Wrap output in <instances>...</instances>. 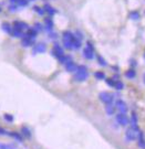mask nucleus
<instances>
[{
  "label": "nucleus",
  "mask_w": 145,
  "mask_h": 149,
  "mask_svg": "<svg viewBox=\"0 0 145 149\" xmlns=\"http://www.w3.org/2000/svg\"><path fill=\"white\" fill-rule=\"evenodd\" d=\"M89 76V73H87V66L84 65H79L77 71H75V75L74 78L78 81V82H84Z\"/></svg>",
  "instance_id": "1"
},
{
  "label": "nucleus",
  "mask_w": 145,
  "mask_h": 149,
  "mask_svg": "<svg viewBox=\"0 0 145 149\" xmlns=\"http://www.w3.org/2000/svg\"><path fill=\"white\" fill-rule=\"evenodd\" d=\"M75 40V36L70 31L63 32V45L65 49H73V41Z\"/></svg>",
  "instance_id": "2"
},
{
  "label": "nucleus",
  "mask_w": 145,
  "mask_h": 149,
  "mask_svg": "<svg viewBox=\"0 0 145 149\" xmlns=\"http://www.w3.org/2000/svg\"><path fill=\"white\" fill-rule=\"evenodd\" d=\"M140 128H133L129 127L125 131V139L126 142H134L135 139H138V133H140Z\"/></svg>",
  "instance_id": "3"
},
{
  "label": "nucleus",
  "mask_w": 145,
  "mask_h": 149,
  "mask_svg": "<svg viewBox=\"0 0 145 149\" xmlns=\"http://www.w3.org/2000/svg\"><path fill=\"white\" fill-rule=\"evenodd\" d=\"M99 98L101 100L102 103L104 104H113V100H114V95L111 94L109 92H101L100 95H99Z\"/></svg>",
  "instance_id": "4"
},
{
  "label": "nucleus",
  "mask_w": 145,
  "mask_h": 149,
  "mask_svg": "<svg viewBox=\"0 0 145 149\" xmlns=\"http://www.w3.org/2000/svg\"><path fill=\"white\" fill-rule=\"evenodd\" d=\"M83 57L87 60H92L94 57V48H93L91 42L87 43V47L83 50Z\"/></svg>",
  "instance_id": "5"
},
{
  "label": "nucleus",
  "mask_w": 145,
  "mask_h": 149,
  "mask_svg": "<svg viewBox=\"0 0 145 149\" xmlns=\"http://www.w3.org/2000/svg\"><path fill=\"white\" fill-rule=\"evenodd\" d=\"M116 121H117V124L121 125V126H127L129 123H130V119H129V117L126 116V114L120 113L116 115Z\"/></svg>",
  "instance_id": "6"
},
{
  "label": "nucleus",
  "mask_w": 145,
  "mask_h": 149,
  "mask_svg": "<svg viewBox=\"0 0 145 149\" xmlns=\"http://www.w3.org/2000/svg\"><path fill=\"white\" fill-rule=\"evenodd\" d=\"M115 107H116V109L122 114H126L127 113V111H129L126 103H125L124 100H122V99H117V100H116L115 102Z\"/></svg>",
  "instance_id": "7"
},
{
  "label": "nucleus",
  "mask_w": 145,
  "mask_h": 149,
  "mask_svg": "<svg viewBox=\"0 0 145 149\" xmlns=\"http://www.w3.org/2000/svg\"><path fill=\"white\" fill-rule=\"evenodd\" d=\"M52 54L57 57V59H59V57L64 55V51H63V49L60 47V44L54 43V44H53V49H52Z\"/></svg>",
  "instance_id": "8"
},
{
  "label": "nucleus",
  "mask_w": 145,
  "mask_h": 149,
  "mask_svg": "<svg viewBox=\"0 0 145 149\" xmlns=\"http://www.w3.org/2000/svg\"><path fill=\"white\" fill-rule=\"evenodd\" d=\"M64 65H65V70L68 72H71V73H73V72L75 73L77 69H78V65L74 63L73 61H69V62H66Z\"/></svg>",
  "instance_id": "9"
},
{
  "label": "nucleus",
  "mask_w": 145,
  "mask_h": 149,
  "mask_svg": "<svg viewBox=\"0 0 145 149\" xmlns=\"http://www.w3.org/2000/svg\"><path fill=\"white\" fill-rule=\"evenodd\" d=\"M14 28L15 29H18V30H28L29 29V26L26 23V22H22V21H16L14 23Z\"/></svg>",
  "instance_id": "10"
},
{
  "label": "nucleus",
  "mask_w": 145,
  "mask_h": 149,
  "mask_svg": "<svg viewBox=\"0 0 145 149\" xmlns=\"http://www.w3.org/2000/svg\"><path fill=\"white\" fill-rule=\"evenodd\" d=\"M45 51H47V47L43 43H39V44L35 45V48H33V53L35 54L36 53H44Z\"/></svg>",
  "instance_id": "11"
},
{
  "label": "nucleus",
  "mask_w": 145,
  "mask_h": 149,
  "mask_svg": "<svg viewBox=\"0 0 145 149\" xmlns=\"http://www.w3.org/2000/svg\"><path fill=\"white\" fill-rule=\"evenodd\" d=\"M21 44L23 45V47H26V48L31 47V45L33 44V39H31V38H28V36H23V38H22V41H21Z\"/></svg>",
  "instance_id": "12"
},
{
  "label": "nucleus",
  "mask_w": 145,
  "mask_h": 149,
  "mask_svg": "<svg viewBox=\"0 0 145 149\" xmlns=\"http://www.w3.org/2000/svg\"><path fill=\"white\" fill-rule=\"evenodd\" d=\"M131 127L138 128V115H136V113H132V115H131Z\"/></svg>",
  "instance_id": "13"
},
{
  "label": "nucleus",
  "mask_w": 145,
  "mask_h": 149,
  "mask_svg": "<svg viewBox=\"0 0 145 149\" xmlns=\"http://www.w3.org/2000/svg\"><path fill=\"white\" fill-rule=\"evenodd\" d=\"M9 136H11L14 139H16L18 142H22L23 140V136L21 134H18V133H16V131H12V133H9Z\"/></svg>",
  "instance_id": "14"
},
{
  "label": "nucleus",
  "mask_w": 145,
  "mask_h": 149,
  "mask_svg": "<svg viewBox=\"0 0 145 149\" xmlns=\"http://www.w3.org/2000/svg\"><path fill=\"white\" fill-rule=\"evenodd\" d=\"M37 33H38V31H37L35 28H32V29H28V31H27V33H26L24 36H28V38H31V39L35 40V38L37 36Z\"/></svg>",
  "instance_id": "15"
},
{
  "label": "nucleus",
  "mask_w": 145,
  "mask_h": 149,
  "mask_svg": "<svg viewBox=\"0 0 145 149\" xmlns=\"http://www.w3.org/2000/svg\"><path fill=\"white\" fill-rule=\"evenodd\" d=\"M115 108L116 107L113 105V104H108L106 105V107H105V112H106V114L108 115H113V114L115 113Z\"/></svg>",
  "instance_id": "16"
},
{
  "label": "nucleus",
  "mask_w": 145,
  "mask_h": 149,
  "mask_svg": "<svg viewBox=\"0 0 145 149\" xmlns=\"http://www.w3.org/2000/svg\"><path fill=\"white\" fill-rule=\"evenodd\" d=\"M2 30L5 31V32H7V33H9V34H12V31H14V28L9 24V23H7V22H5V23H2Z\"/></svg>",
  "instance_id": "17"
},
{
  "label": "nucleus",
  "mask_w": 145,
  "mask_h": 149,
  "mask_svg": "<svg viewBox=\"0 0 145 149\" xmlns=\"http://www.w3.org/2000/svg\"><path fill=\"white\" fill-rule=\"evenodd\" d=\"M21 135L23 137H26V138H31V130H30L28 127H26V126H23L21 128Z\"/></svg>",
  "instance_id": "18"
},
{
  "label": "nucleus",
  "mask_w": 145,
  "mask_h": 149,
  "mask_svg": "<svg viewBox=\"0 0 145 149\" xmlns=\"http://www.w3.org/2000/svg\"><path fill=\"white\" fill-rule=\"evenodd\" d=\"M43 8H44V10H45V12H47V13H49L50 16H53V14H56V12H57V11H56V9H54L53 7H51L50 5H48V3H47V5H44Z\"/></svg>",
  "instance_id": "19"
},
{
  "label": "nucleus",
  "mask_w": 145,
  "mask_h": 149,
  "mask_svg": "<svg viewBox=\"0 0 145 149\" xmlns=\"http://www.w3.org/2000/svg\"><path fill=\"white\" fill-rule=\"evenodd\" d=\"M0 149H18V147L14 144H3L0 142Z\"/></svg>",
  "instance_id": "20"
},
{
  "label": "nucleus",
  "mask_w": 145,
  "mask_h": 149,
  "mask_svg": "<svg viewBox=\"0 0 145 149\" xmlns=\"http://www.w3.org/2000/svg\"><path fill=\"white\" fill-rule=\"evenodd\" d=\"M44 23H45L47 30L52 31V28H53V21H52V19H51V18H45V19H44Z\"/></svg>",
  "instance_id": "21"
},
{
  "label": "nucleus",
  "mask_w": 145,
  "mask_h": 149,
  "mask_svg": "<svg viewBox=\"0 0 145 149\" xmlns=\"http://www.w3.org/2000/svg\"><path fill=\"white\" fill-rule=\"evenodd\" d=\"M135 75H136V73H135V71H134L133 69H131V70L125 72V76L127 78H135Z\"/></svg>",
  "instance_id": "22"
},
{
  "label": "nucleus",
  "mask_w": 145,
  "mask_h": 149,
  "mask_svg": "<svg viewBox=\"0 0 145 149\" xmlns=\"http://www.w3.org/2000/svg\"><path fill=\"white\" fill-rule=\"evenodd\" d=\"M12 34H14V36H16V38H23V36H24L21 30H18V29H15V28H14V31H12Z\"/></svg>",
  "instance_id": "23"
},
{
  "label": "nucleus",
  "mask_w": 145,
  "mask_h": 149,
  "mask_svg": "<svg viewBox=\"0 0 145 149\" xmlns=\"http://www.w3.org/2000/svg\"><path fill=\"white\" fill-rule=\"evenodd\" d=\"M59 60V62L60 63H62V64H65L66 62H69V61H71V57H68V55H63V57H59L58 59Z\"/></svg>",
  "instance_id": "24"
},
{
  "label": "nucleus",
  "mask_w": 145,
  "mask_h": 149,
  "mask_svg": "<svg viewBox=\"0 0 145 149\" xmlns=\"http://www.w3.org/2000/svg\"><path fill=\"white\" fill-rule=\"evenodd\" d=\"M80 48H81V40L75 36V40L73 41V49L78 50V49H80Z\"/></svg>",
  "instance_id": "25"
},
{
  "label": "nucleus",
  "mask_w": 145,
  "mask_h": 149,
  "mask_svg": "<svg viewBox=\"0 0 145 149\" xmlns=\"http://www.w3.org/2000/svg\"><path fill=\"white\" fill-rule=\"evenodd\" d=\"M94 76L95 78H98V80H104V78H105V74H104V72L98 71L94 73Z\"/></svg>",
  "instance_id": "26"
},
{
  "label": "nucleus",
  "mask_w": 145,
  "mask_h": 149,
  "mask_svg": "<svg viewBox=\"0 0 145 149\" xmlns=\"http://www.w3.org/2000/svg\"><path fill=\"white\" fill-rule=\"evenodd\" d=\"M130 18L132 20H138L140 19V12H138V11H132L130 13Z\"/></svg>",
  "instance_id": "27"
},
{
  "label": "nucleus",
  "mask_w": 145,
  "mask_h": 149,
  "mask_svg": "<svg viewBox=\"0 0 145 149\" xmlns=\"http://www.w3.org/2000/svg\"><path fill=\"white\" fill-rule=\"evenodd\" d=\"M98 62H99V64H100L101 66H106V65H108V62H106L101 55H98Z\"/></svg>",
  "instance_id": "28"
},
{
  "label": "nucleus",
  "mask_w": 145,
  "mask_h": 149,
  "mask_svg": "<svg viewBox=\"0 0 145 149\" xmlns=\"http://www.w3.org/2000/svg\"><path fill=\"white\" fill-rule=\"evenodd\" d=\"M115 90H117V91H121V90H123V87H124V84L121 82V81H116V83H115Z\"/></svg>",
  "instance_id": "29"
},
{
  "label": "nucleus",
  "mask_w": 145,
  "mask_h": 149,
  "mask_svg": "<svg viewBox=\"0 0 145 149\" xmlns=\"http://www.w3.org/2000/svg\"><path fill=\"white\" fill-rule=\"evenodd\" d=\"M3 118H5V121H9V123H12V121H14V116L10 115V114H5V115H3Z\"/></svg>",
  "instance_id": "30"
},
{
  "label": "nucleus",
  "mask_w": 145,
  "mask_h": 149,
  "mask_svg": "<svg viewBox=\"0 0 145 149\" xmlns=\"http://www.w3.org/2000/svg\"><path fill=\"white\" fill-rule=\"evenodd\" d=\"M115 83H116V81H114V78H108V80H106V84L109 86H111V87H114V86H115Z\"/></svg>",
  "instance_id": "31"
},
{
  "label": "nucleus",
  "mask_w": 145,
  "mask_h": 149,
  "mask_svg": "<svg viewBox=\"0 0 145 149\" xmlns=\"http://www.w3.org/2000/svg\"><path fill=\"white\" fill-rule=\"evenodd\" d=\"M33 9H35V10H36L37 12H38V13L40 14V16H42V14L44 13V12H45V10H44V8H40V7H35L33 8Z\"/></svg>",
  "instance_id": "32"
},
{
  "label": "nucleus",
  "mask_w": 145,
  "mask_h": 149,
  "mask_svg": "<svg viewBox=\"0 0 145 149\" xmlns=\"http://www.w3.org/2000/svg\"><path fill=\"white\" fill-rule=\"evenodd\" d=\"M18 3L20 6H27L28 5V0H18Z\"/></svg>",
  "instance_id": "33"
},
{
  "label": "nucleus",
  "mask_w": 145,
  "mask_h": 149,
  "mask_svg": "<svg viewBox=\"0 0 145 149\" xmlns=\"http://www.w3.org/2000/svg\"><path fill=\"white\" fill-rule=\"evenodd\" d=\"M0 135H9V133H8L5 128L0 127Z\"/></svg>",
  "instance_id": "34"
},
{
  "label": "nucleus",
  "mask_w": 145,
  "mask_h": 149,
  "mask_svg": "<svg viewBox=\"0 0 145 149\" xmlns=\"http://www.w3.org/2000/svg\"><path fill=\"white\" fill-rule=\"evenodd\" d=\"M35 29H36L37 31H41V30H42V26H41L40 23H36V24H35Z\"/></svg>",
  "instance_id": "35"
},
{
  "label": "nucleus",
  "mask_w": 145,
  "mask_h": 149,
  "mask_svg": "<svg viewBox=\"0 0 145 149\" xmlns=\"http://www.w3.org/2000/svg\"><path fill=\"white\" fill-rule=\"evenodd\" d=\"M143 81H144V84H145V73H144V75H143Z\"/></svg>",
  "instance_id": "36"
},
{
  "label": "nucleus",
  "mask_w": 145,
  "mask_h": 149,
  "mask_svg": "<svg viewBox=\"0 0 145 149\" xmlns=\"http://www.w3.org/2000/svg\"><path fill=\"white\" fill-rule=\"evenodd\" d=\"M144 57H145V54H144Z\"/></svg>",
  "instance_id": "37"
},
{
  "label": "nucleus",
  "mask_w": 145,
  "mask_h": 149,
  "mask_svg": "<svg viewBox=\"0 0 145 149\" xmlns=\"http://www.w3.org/2000/svg\"><path fill=\"white\" fill-rule=\"evenodd\" d=\"M0 11H1V10H0Z\"/></svg>",
  "instance_id": "38"
}]
</instances>
